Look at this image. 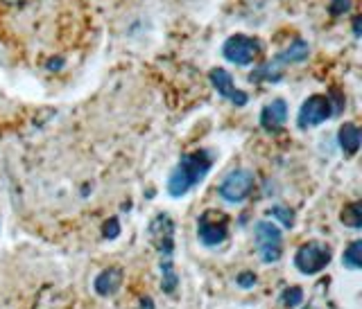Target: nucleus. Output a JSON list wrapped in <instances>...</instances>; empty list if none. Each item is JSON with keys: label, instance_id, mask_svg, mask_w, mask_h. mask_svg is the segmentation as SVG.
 Segmentation results:
<instances>
[{"label": "nucleus", "instance_id": "nucleus-6", "mask_svg": "<svg viewBox=\"0 0 362 309\" xmlns=\"http://www.w3.org/2000/svg\"><path fill=\"white\" fill-rule=\"evenodd\" d=\"M147 235L156 248L158 260H175V222L170 219V214L158 212L147 226Z\"/></svg>", "mask_w": 362, "mask_h": 309}, {"label": "nucleus", "instance_id": "nucleus-20", "mask_svg": "<svg viewBox=\"0 0 362 309\" xmlns=\"http://www.w3.org/2000/svg\"><path fill=\"white\" fill-rule=\"evenodd\" d=\"M102 235H105L107 239H116L120 235V222L116 219V217H111V219L105 224V228H102Z\"/></svg>", "mask_w": 362, "mask_h": 309}, {"label": "nucleus", "instance_id": "nucleus-12", "mask_svg": "<svg viewBox=\"0 0 362 309\" xmlns=\"http://www.w3.org/2000/svg\"><path fill=\"white\" fill-rule=\"evenodd\" d=\"M337 145L344 152V156H354L360 150V129L354 122H346L337 131Z\"/></svg>", "mask_w": 362, "mask_h": 309}, {"label": "nucleus", "instance_id": "nucleus-17", "mask_svg": "<svg viewBox=\"0 0 362 309\" xmlns=\"http://www.w3.org/2000/svg\"><path fill=\"white\" fill-rule=\"evenodd\" d=\"M281 303L286 307H299L303 303V291L299 287H288L281 293Z\"/></svg>", "mask_w": 362, "mask_h": 309}, {"label": "nucleus", "instance_id": "nucleus-8", "mask_svg": "<svg viewBox=\"0 0 362 309\" xmlns=\"http://www.w3.org/2000/svg\"><path fill=\"white\" fill-rule=\"evenodd\" d=\"M333 104L326 95H310L303 102L297 116V127L299 129H313L317 124L333 118Z\"/></svg>", "mask_w": 362, "mask_h": 309}, {"label": "nucleus", "instance_id": "nucleus-14", "mask_svg": "<svg viewBox=\"0 0 362 309\" xmlns=\"http://www.w3.org/2000/svg\"><path fill=\"white\" fill-rule=\"evenodd\" d=\"M158 267H161V289L173 296L179 287V276L175 269V260H158Z\"/></svg>", "mask_w": 362, "mask_h": 309}, {"label": "nucleus", "instance_id": "nucleus-7", "mask_svg": "<svg viewBox=\"0 0 362 309\" xmlns=\"http://www.w3.org/2000/svg\"><path fill=\"white\" fill-rule=\"evenodd\" d=\"M222 54L226 61H231L235 66H249L258 59L260 41L254 37H245V34H235V37H229L224 41Z\"/></svg>", "mask_w": 362, "mask_h": 309}, {"label": "nucleus", "instance_id": "nucleus-23", "mask_svg": "<svg viewBox=\"0 0 362 309\" xmlns=\"http://www.w3.org/2000/svg\"><path fill=\"white\" fill-rule=\"evenodd\" d=\"M7 5H28V3H32V0H5Z\"/></svg>", "mask_w": 362, "mask_h": 309}, {"label": "nucleus", "instance_id": "nucleus-1", "mask_svg": "<svg viewBox=\"0 0 362 309\" xmlns=\"http://www.w3.org/2000/svg\"><path fill=\"white\" fill-rule=\"evenodd\" d=\"M213 167V156L206 150H195L188 152L179 158L177 167L170 171L168 176V194L175 199H181L188 194L195 186L206 178V174Z\"/></svg>", "mask_w": 362, "mask_h": 309}, {"label": "nucleus", "instance_id": "nucleus-19", "mask_svg": "<svg viewBox=\"0 0 362 309\" xmlns=\"http://www.w3.org/2000/svg\"><path fill=\"white\" fill-rule=\"evenodd\" d=\"M235 284L240 289H254V284H256V273L254 271H243L240 276L235 278Z\"/></svg>", "mask_w": 362, "mask_h": 309}, {"label": "nucleus", "instance_id": "nucleus-15", "mask_svg": "<svg viewBox=\"0 0 362 309\" xmlns=\"http://www.w3.org/2000/svg\"><path fill=\"white\" fill-rule=\"evenodd\" d=\"M342 265L349 269V271H360L362 267V242L356 239V242H351L344 250L342 255Z\"/></svg>", "mask_w": 362, "mask_h": 309}, {"label": "nucleus", "instance_id": "nucleus-22", "mask_svg": "<svg viewBox=\"0 0 362 309\" xmlns=\"http://www.w3.org/2000/svg\"><path fill=\"white\" fill-rule=\"evenodd\" d=\"M303 309H335V307H333V305H326V303H324V305H320V303H310L308 307H303Z\"/></svg>", "mask_w": 362, "mask_h": 309}, {"label": "nucleus", "instance_id": "nucleus-24", "mask_svg": "<svg viewBox=\"0 0 362 309\" xmlns=\"http://www.w3.org/2000/svg\"><path fill=\"white\" fill-rule=\"evenodd\" d=\"M356 37H360V18H356Z\"/></svg>", "mask_w": 362, "mask_h": 309}, {"label": "nucleus", "instance_id": "nucleus-9", "mask_svg": "<svg viewBox=\"0 0 362 309\" xmlns=\"http://www.w3.org/2000/svg\"><path fill=\"white\" fill-rule=\"evenodd\" d=\"M211 84L224 99H229L231 104H235V107H245L247 104V99H249L247 93L233 84L231 75L226 73L224 68H213V71H211Z\"/></svg>", "mask_w": 362, "mask_h": 309}, {"label": "nucleus", "instance_id": "nucleus-21", "mask_svg": "<svg viewBox=\"0 0 362 309\" xmlns=\"http://www.w3.org/2000/svg\"><path fill=\"white\" fill-rule=\"evenodd\" d=\"M349 7H351L349 0H335V3L331 5V11L337 16V14H342V11H346Z\"/></svg>", "mask_w": 362, "mask_h": 309}, {"label": "nucleus", "instance_id": "nucleus-16", "mask_svg": "<svg viewBox=\"0 0 362 309\" xmlns=\"http://www.w3.org/2000/svg\"><path fill=\"white\" fill-rule=\"evenodd\" d=\"M339 222H342L344 226H349V228H356V231H358V228H362V205L358 201L344 205L342 214H339Z\"/></svg>", "mask_w": 362, "mask_h": 309}, {"label": "nucleus", "instance_id": "nucleus-13", "mask_svg": "<svg viewBox=\"0 0 362 309\" xmlns=\"http://www.w3.org/2000/svg\"><path fill=\"white\" fill-rule=\"evenodd\" d=\"M308 43L297 39L288 50H283L281 54L274 56V61H269V66H286V63H301L308 59Z\"/></svg>", "mask_w": 362, "mask_h": 309}, {"label": "nucleus", "instance_id": "nucleus-10", "mask_svg": "<svg viewBox=\"0 0 362 309\" xmlns=\"http://www.w3.org/2000/svg\"><path fill=\"white\" fill-rule=\"evenodd\" d=\"M288 122V104L286 99H272L269 104L260 111V127L267 133H276L283 129V124Z\"/></svg>", "mask_w": 362, "mask_h": 309}, {"label": "nucleus", "instance_id": "nucleus-2", "mask_svg": "<svg viewBox=\"0 0 362 309\" xmlns=\"http://www.w3.org/2000/svg\"><path fill=\"white\" fill-rule=\"evenodd\" d=\"M254 186H256L254 171L245 167H235L220 181L218 194L226 203H243L254 192Z\"/></svg>", "mask_w": 362, "mask_h": 309}, {"label": "nucleus", "instance_id": "nucleus-18", "mask_svg": "<svg viewBox=\"0 0 362 309\" xmlns=\"http://www.w3.org/2000/svg\"><path fill=\"white\" fill-rule=\"evenodd\" d=\"M269 214L276 217V219L286 226V228H292L294 226V212L290 208H286V205H272L269 208Z\"/></svg>", "mask_w": 362, "mask_h": 309}, {"label": "nucleus", "instance_id": "nucleus-4", "mask_svg": "<svg viewBox=\"0 0 362 309\" xmlns=\"http://www.w3.org/2000/svg\"><path fill=\"white\" fill-rule=\"evenodd\" d=\"M254 242L263 265H274L283 255V235L281 228L272 222H258L254 226Z\"/></svg>", "mask_w": 362, "mask_h": 309}, {"label": "nucleus", "instance_id": "nucleus-11", "mask_svg": "<svg viewBox=\"0 0 362 309\" xmlns=\"http://www.w3.org/2000/svg\"><path fill=\"white\" fill-rule=\"evenodd\" d=\"M122 280H124V273L120 267L105 269L102 273H98V278L93 280V291L102 296V298H111V296H116L120 291Z\"/></svg>", "mask_w": 362, "mask_h": 309}, {"label": "nucleus", "instance_id": "nucleus-5", "mask_svg": "<svg viewBox=\"0 0 362 309\" xmlns=\"http://www.w3.org/2000/svg\"><path fill=\"white\" fill-rule=\"evenodd\" d=\"M229 237V219L218 210H206L197 219V239L206 248H218Z\"/></svg>", "mask_w": 362, "mask_h": 309}, {"label": "nucleus", "instance_id": "nucleus-3", "mask_svg": "<svg viewBox=\"0 0 362 309\" xmlns=\"http://www.w3.org/2000/svg\"><path fill=\"white\" fill-rule=\"evenodd\" d=\"M333 260V250L324 242H308L299 246V250L294 253V267L303 276H317L322 273Z\"/></svg>", "mask_w": 362, "mask_h": 309}]
</instances>
